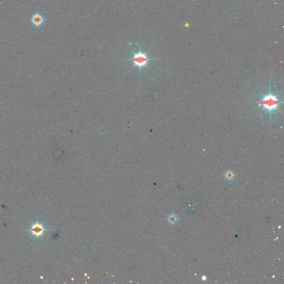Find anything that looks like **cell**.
I'll use <instances>...</instances> for the list:
<instances>
[{"label": "cell", "instance_id": "6", "mask_svg": "<svg viewBox=\"0 0 284 284\" xmlns=\"http://www.w3.org/2000/svg\"><path fill=\"white\" fill-rule=\"evenodd\" d=\"M189 206H190V207H192V208H194V207H195V206H196L195 203L194 201H191L190 204H189Z\"/></svg>", "mask_w": 284, "mask_h": 284}, {"label": "cell", "instance_id": "2", "mask_svg": "<svg viewBox=\"0 0 284 284\" xmlns=\"http://www.w3.org/2000/svg\"><path fill=\"white\" fill-rule=\"evenodd\" d=\"M138 45L139 46V49H138V52H132L133 53L132 57L129 59H127V61H131L133 63V65L132 67H131L130 70L134 67H137L139 70L140 73H141V70L143 67H148V64L150 61L159 60L155 59V58H150L147 56V54L149 53V51H150L151 48L149 49V51H148L147 52H143L142 51L141 45L140 44Z\"/></svg>", "mask_w": 284, "mask_h": 284}, {"label": "cell", "instance_id": "3", "mask_svg": "<svg viewBox=\"0 0 284 284\" xmlns=\"http://www.w3.org/2000/svg\"><path fill=\"white\" fill-rule=\"evenodd\" d=\"M46 21L44 17L41 14L39 13H36L33 14L31 17V22L32 25L36 27H41Z\"/></svg>", "mask_w": 284, "mask_h": 284}, {"label": "cell", "instance_id": "7", "mask_svg": "<svg viewBox=\"0 0 284 284\" xmlns=\"http://www.w3.org/2000/svg\"><path fill=\"white\" fill-rule=\"evenodd\" d=\"M206 279H207V277H206L205 276H203L202 280H206Z\"/></svg>", "mask_w": 284, "mask_h": 284}, {"label": "cell", "instance_id": "4", "mask_svg": "<svg viewBox=\"0 0 284 284\" xmlns=\"http://www.w3.org/2000/svg\"><path fill=\"white\" fill-rule=\"evenodd\" d=\"M224 178L228 182H232L235 178V174L233 170H228L225 173Z\"/></svg>", "mask_w": 284, "mask_h": 284}, {"label": "cell", "instance_id": "1", "mask_svg": "<svg viewBox=\"0 0 284 284\" xmlns=\"http://www.w3.org/2000/svg\"><path fill=\"white\" fill-rule=\"evenodd\" d=\"M278 95L273 94L271 91L267 95H263L262 98L260 101L256 102V103L259 104V105L262 106V111L266 110L270 115V117L271 119V114L274 113L275 111H278L279 107L280 104L283 103L282 101H280L277 98Z\"/></svg>", "mask_w": 284, "mask_h": 284}, {"label": "cell", "instance_id": "5", "mask_svg": "<svg viewBox=\"0 0 284 284\" xmlns=\"http://www.w3.org/2000/svg\"><path fill=\"white\" fill-rule=\"evenodd\" d=\"M178 220H179V219H178V217L176 216V215L174 214V213L170 215L169 217L168 218V220L169 223L171 224L172 225H174V224L177 223Z\"/></svg>", "mask_w": 284, "mask_h": 284}]
</instances>
